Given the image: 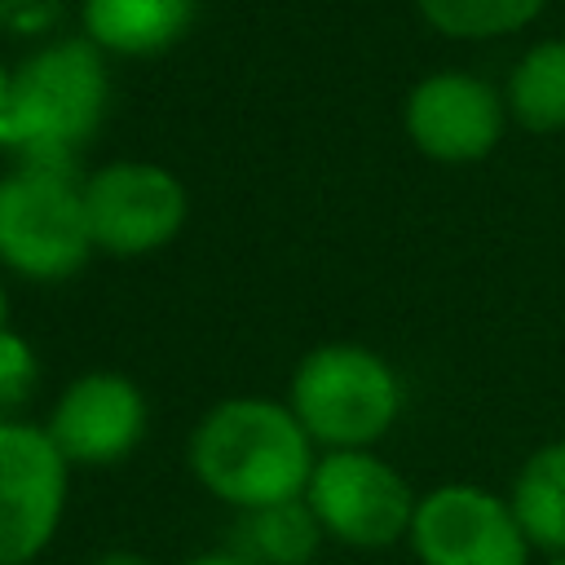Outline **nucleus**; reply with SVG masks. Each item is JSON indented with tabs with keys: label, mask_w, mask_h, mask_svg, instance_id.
<instances>
[{
	"label": "nucleus",
	"mask_w": 565,
	"mask_h": 565,
	"mask_svg": "<svg viewBox=\"0 0 565 565\" xmlns=\"http://www.w3.org/2000/svg\"><path fill=\"white\" fill-rule=\"evenodd\" d=\"M318 539H322V525L300 499L252 508L234 525V552L252 565H305L318 552Z\"/></svg>",
	"instance_id": "13"
},
{
	"label": "nucleus",
	"mask_w": 565,
	"mask_h": 565,
	"mask_svg": "<svg viewBox=\"0 0 565 565\" xmlns=\"http://www.w3.org/2000/svg\"><path fill=\"white\" fill-rule=\"evenodd\" d=\"M93 252L84 185L66 168L22 163L0 177V260L35 282L71 278Z\"/></svg>",
	"instance_id": "4"
},
{
	"label": "nucleus",
	"mask_w": 565,
	"mask_h": 565,
	"mask_svg": "<svg viewBox=\"0 0 565 565\" xmlns=\"http://www.w3.org/2000/svg\"><path fill=\"white\" fill-rule=\"evenodd\" d=\"M309 512L318 516L322 534H331L344 547H393L402 534H411L415 521V494L406 477L384 463L371 450H331L313 463Z\"/></svg>",
	"instance_id": "5"
},
{
	"label": "nucleus",
	"mask_w": 565,
	"mask_h": 565,
	"mask_svg": "<svg viewBox=\"0 0 565 565\" xmlns=\"http://www.w3.org/2000/svg\"><path fill=\"white\" fill-rule=\"evenodd\" d=\"M190 468L207 494L238 512L274 508L309 490L313 441L291 406L269 397H225L199 419Z\"/></svg>",
	"instance_id": "1"
},
{
	"label": "nucleus",
	"mask_w": 565,
	"mask_h": 565,
	"mask_svg": "<svg viewBox=\"0 0 565 565\" xmlns=\"http://www.w3.org/2000/svg\"><path fill=\"white\" fill-rule=\"evenodd\" d=\"M556 565H565V556H556Z\"/></svg>",
	"instance_id": "21"
},
{
	"label": "nucleus",
	"mask_w": 565,
	"mask_h": 565,
	"mask_svg": "<svg viewBox=\"0 0 565 565\" xmlns=\"http://www.w3.org/2000/svg\"><path fill=\"white\" fill-rule=\"evenodd\" d=\"M35 388V353L22 335L0 331V406L22 402Z\"/></svg>",
	"instance_id": "16"
},
{
	"label": "nucleus",
	"mask_w": 565,
	"mask_h": 565,
	"mask_svg": "<svg viewBox=\"0 0 565 565\" xmlns=\"http://www.w3.org/2000/svg\"><path fill=\"white\" fill-rule=\"evenodd\" d=\"M4 313H9V300H4V282H0V331H4Z\"/></svg>",
	"instance_id": "20"
},
{
	"label": "nucleus",
	"mask_w": 565,
	"mask_h": 565,
	"mask_svg": "<svg viewBox=\"0 0 565 565\" xmlns=\"http://www.w3.org/2000/svg\"><path fill=\"white\" fill-rule=\"evenodd\" d=\"M4 106H9V71L0 66V119H4Z\"/></svg>",
	"instance_id": "19"
},
{
	"label": "nucleus",
	"mask_w": 565,
	"mask_h": 565,
	"mask_svg": "<svg viewBox=\"0 0 565 565\" xmlns=\"http://www.w3.org/2000/svg\"><path fill=\"white\" fill-rule=\"evenodd\" d=\"M84 216L93 247L110 256H146L181 234L185 185L159 163L119 159L84 181Z\"/></svg>",
	"instance_id": "6"
},
{
	"label": "nucleus",
	"mask_w": 565,
	"mask_h": 565,
	"mask_svg": "<svg viewBox=\"0 0 565 565\" xmlns=\"http://www.w3.org/2000/svg\"><path fill=\"white\" fill-rule=\"evenodd\" d=\"M194 18V0H84V31L119 57H154L172 49Z\"/></svg>",
	"instance_id": "11"
},
{
	"label": "nucleus",
	"mask_w": 565,
	"mask_h": 565,
	"mask_svg": "<svg viewBox=\"0 0 565 565\" xmlns=\"http://www.w3.org/2000/svg\"><path fill=\"white\" fill-rule=\"evenodd\" d=\"M433 31L450 40H490L521 31L547 0H415Z\"/></svg>",
	"instance_id": "15"
},
{
	"label": "nucleus",
	"mask_w": 565,
	"mask_h": 565,
	"mask_svg": "<svg viewBox=\"0 0 565 565\" xmlns=\"http://www.w3.org/2000/svg\"><path fill=\"white\" fill-rule=\"evenodd\" d=\"M508 503L534 547L565 556V437L539 446L521 463Z\"/></svg>",
	"instance_id": "12"
},
{
	"label": "nucleus",
	"mask_w": 565,
	"mask_h": 565,
	"mask_svg": "<svg viewBox=\"0 0 565 565\" xmlns=\"http://www.w3.org/2000/svg\"><path fill=\"white\" fill-rule=\"evenodd\" d=\"M411 547L419 565H530V539L490 490L441 486L415 503Z\"/></svg>",
	"instance_id": "8"
},
{
	"label": "nucleus",
	"mask_w": 565,
	"mask_h": 565,
	"mask_svg": "<svg viewBox=\"0 0 565 565\" xmlns=\"http://www.w3.org/2000/svg\"><path fill=\"white\" fill-rule=\"evenodd\" d=\"M141 433L146 397L119 371H88L71 380L49 419V437L66 463H115L137 450Z\"/></svg>",
	"instance_id": "10"
},
{
	"label": "nucleus",
	"mask_w": 565,
	"mask_h": 565,
	"mask_svg": "<svg viewBox=\"0 0 565 565\" xmlns=\"http://www.w3.org/2000/svg\"><path fill=\"white\" fill-rule=\"evenodd\" d=\"M66 503V459L49 428L0 419V565L35 561Z\"/></svg>",
	"instance_id": "7"
},
{
	"label": "nucleus",
	"mask_w": 565,
	"mask_h": 565,
	"mask_svg": "<svg viewBox=\"0 0 565 565\" xmlns=\"http://www.w3.org/2000/svg\"><path fill=\"white\" fill-rule=\"evenodd\" d=\"M503 97L468 71H433L406 97V137L437 163H477L503 137Z\"/></svg>",
	"instance_id": "9"
},
{
	"label": "nucleus",
	"mask_w": 565,
	"mask_h": 565,
	"mask_svg": "<svg viewBox=\"0 0 565 565\" xmlns=\"http://www.w3.org/2000/svg\"><path fill=\"white\" fill-rule=\"evenodd\" d=\"M88 565H154V561H146L141 552H128V547H110V552H102V556L88 561Z\"/></svg>",
	"instance_id": "17"
},
{
	"label": "nucleus",
	"mask_w": 565,
	"mask_h": 565,
	"mask_svg": "<svg viewBox=\"0 0 565 565\" xmlns=\"http://www.w3.org/2000/svg\"><path fill=\"white\" fill-rule=\"evenodd\" d=\"M106 62L93 40H57L31 53L9 75V106L0 119V146L26 154V163H53L88 141L106 115Z\"/></svg>",
	"instance_id": "2"
},
{
	"label": "nucleus",
	"mask_w": 565,
	"mask_h": 565,
	"mask_svg": "<svg viewBox=\"0 0 565 565\" xmlns=\"http://www.w3.org/2000/svg\"><path fill=\"white\" fill-rule=\"evenodd\" d=\"M508 110L530 132L565 128V40H543L521 53L508 75Z\"/></svg>",
	"instance_id": "14"
},
{
	"label": "nucleus",
	"mask_w": 565,
	"mask_h": 565,
	"mask_svg": "<svg viewBox=\"0 0 565 565\" xmlns=\"http://www.w3.org/2000/svg\"><path fill=\"white\" fill-rule=\"evenodd\" d=\"M181 565H252V561H243L238 552H203V556H190Z\"/></svg>",
	"instance_id": "18"
},
{
	"label": "nucleus",
	"mask_w": 565,
	"mask_h": 565,
	"mask_svg": "<svg viewBox=\"0 0 565 565\" xmlns=\"http://www.w3.org/2000/svg\"><path fill=\"white\" fill-rule=\"evenodd\" d=\"M287 406L309 441L331 450H366L393 428L402 388L380 353L362 344H322L300 358Z\"/></svg>",
	"instance_id": "3"
}]
</instances>
